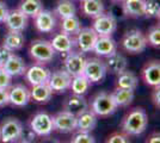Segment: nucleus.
I'll return each mask as SVG.
<instances>
[{
  "instance_id": "obj_7",
  "label": "nucleus",
  "mask_w": 160,
  "mask_h": 143,
  "mask_svg": "<svg viewBox=\"0 0 160 143\" xmlns=\"http://www.w3.org/2000/svg\"><path fill=\"white\" fill-rule=\"evenodd\" d=\"M30 129L37 136L46 137L49 136L54 131V121L53 116L48 115L46 112H40L35 115L30 122Z\"/></svg>"
},
{
  "instance_id": "obj_10",
  "label": "nucleus",
  "mask_w": 160,
  "mask_h": 143,
  "mask_svg": "<svg viewBox=\"0 0 160 143\" xmlns=\"http://www.w3.org/2000/svg\"><path fill=\"white\" fill-rule=\"evenodd\" d=\"M97 38H98V35L92 27H84V29L81 27V30L77 35L75 43L81 53H88L93 50Z\"/></svg>"
},
{
  "instance_id": "obj_37",
  "label": "nucleus",
  "mask_w": 160,
  "mask_h": 143,
  "mask_svg": "<svg viewBox=\"0 0 160 143\" xmlns=\"http://www.w3.org/2000/svg\"><path fill=\"white\" fill-rule=\"evenodd\" d=\"M12 82V76L5 72L4 69H0V88H8Z\"/></svg>"
},
{
  "instance_id": "obj_27",
  "label": "nucleus",
  "mask_w": 160,
  "mask_h": 143,
  "mask_svg": "<svg viewBox=\"0 0 160 143\" xmlns=\"http://www.w3.org/2000/svg\"><path fill=\"white\" fill-rule=\"evenodd\" d=\"M24 36L22 32L18 31H8L6 34V36L4 37V41H2V45L6 47L7 49H10L11 51H16V50H19L24 45Z\"/></svg>"
},
{
  "instance_id": "obj_30",
  "label": "nucleus",
  "mask_w": 160,
  "mask_h": 143,
  "mask_svg": "<svg viewBox=\"0 0 160 143\" xmlns=\"http://www.w3.org/2000/svg\"><path fill=\"white\" fill-rule=\"evenodd\" d=\"M138 83H139L138 76L130 70L126 69L124 72L118 74V79H117V87L118 88L135 89L138 87Z\"/></svg>"
},
{
  "instance_id": "obj_40",
  "label": "nucleus",
  "mask_w": 160,
  "mask_h": 143,
  "mask_svg": "<svg viewBox=\"0 0 160 143\" xmlns=\"http://www.w3.org/2000/svg\"><path fill=\"white\" fill-rule=\"evenodd\" d=\"M8 104V88H0V107H4Z\"/></svg>"
},
{
  "instance_id": "obj_25",
  "label": "nucleus",
  "mask_w": 160,
  "mask_h": 143,
  "mask_svg": "<svg viewBox=\"0 0 160 143\" xmlns=\"http://www.w3.org/2000/svg\"><path fill=\"white\" fill-rule=\"evenodd\" d=\"M52 95H53V91L49 87L48 82L41 83V85H35L32 86V88L30 89V97L36 102H41V104L48 102L50 100Z\"/></svg>"
},
{
  "instance_id": "obj_31",
  "label": "nucleus",
  "mask_w": 160,
  "mask_h": 143,
  "mask_svg": "<svg viewBox=\"0 0 160 143\" xmlns=\"http://www.w3.org/2000/svg\"><path fill=\"white\" fill-rule=\"evenodd\" d=\"M54 12L58 17H60L61 19H65V18H68V17L75 16L77 8H75V5H74V2L72 0H59L56 2Z\"/></svg>"
},
{
  "instance_id": "obj_5",
  "label": "nucleus",
  "mask_w": 160,
  "mask_h": 143,
  "mask_svg": "<svg viewBox=\"0 0 160 143\" xmlns=\"http://www.w3.org/2000/svg\"><path fill=\"white\" fill-rule=\"evenodd\" d=\"M29 53L36 62L48 63L54 59L55 50L52 47L50 42L44 41V40H36L30 44Z\"/></svg>"
},
{
  "instance_id": "obj_23",
  "label": "nucleus",
  "mask_w": 160,
  "mask_h": 143,
  "mask_svg": "<svg viewBox=\"0 0 160 143\" xmlns=\"http://www.w3.org/2000/svg\"><path fill=\"white\" fill-rule=\"evenodd\" d=\"M87 109H88V105H87L86 99L79 94H73L68 97L63 104V111L73 113L75 116H78L79 113Z\"/></svg>"
},
{
  "instance_id": "obj_9",
  "label": "nucleus",
  "mask_w": 160,
  "mask_h": 143,
  "mask_svg": "<svg viewBox=\"0 0 160 143\" xmlns=\"http://www.w3.org/2000/svg\"><path fill=\"white\" fill-rule=\"evenodd\" d=\"M54 121V130L68 134L73 132L77 129V116L73 113H69L67 111H61L56 116L53 117Z\"/></svg>"
},
{
  "instance_id": "obj_29",
  "label": "nucleus",
  "mask_w": 160,
  "mask_h": 143,
  "mask_svg": "<svg viewBox=\"0 0 160 143\" xmlns=\"http://www.w3.org/2000/svg\"><path fill=\"white\" fill-rule=\"evenodd\" d=\"M111 95H112L113 102H116L117 106H128L134 100V89L116 87V89L111 93Z\"/></svg>"
},
{
  "instance_id": "obj_3",
  "label": "nucleus",
  "mask_w": 160,
  "mask_h": 143,
  "mask_svg": "<svg viewBox=\"0 0 160 143\" xmlns=\"http://www.w3.org/2000/svg\"><path fill=\"white\" fill-rule=\"evenodd\" d=\"M23 130V125L17 118H6L0 126V141L4 143L17 142L19 138H22Z\"/></svg>"
},
{
  "instance_id": "obj_34",
  "label": "nucleus",
  "mask_w": 160,
  "mask_h": 143,
  "mask_svg": "<svg viewBox=\"0 0 160 143\" xmlns=\"http://www.w3.org/2000/svg\"><path fill=\"white\" fill-rule=\"evenodd\" d=\"M160 14V5L158 0H146L145 16L147 18H157Z\"/></svg>"
},
{
  "instance_id": "obj_22",
  "label": "nucleus",
  "mask_w": 160,
  "mask_h": 143,
  "mask_svg": "<svg viewBox=\"0 0 160 143\" xmlns=\"http://www.w3.org/2000/svg\"><path fill=\"white\" fill-rule=\"evenodd\" d=\"M50 44L55 51L68 54L72 51L74 44H75V41L73 40L72 36L65 34V32H60V34H56L54 36Z\"/></svg>"
},
{
  "instance_id": "obj_42",
  "label": "nucleus",
  "mask_w": 160,
  "mask_h": 143,
  "mask_svg": "<svg viewBox=\"0 0 160 143\" xmlns=\"http://www.w3.org/2000/svg\"><path fill=\"white\" fill-rule=\"evenodd\" d=\"M7 12H8V8H7L6 4L0 1V23H4L7 16Z\"/></svg>"
},
{
  "instance_id": "obj_26",
  "label": "nucleus",
  "mask_w": 160,
  "mask_h": 143,
  "mask_svg": "<svg viewBox=\"0 0 160 143\" xmlns=\"http://www.w3.org/2000/svg\"><path fill=\"white\" fill-rule=\"evenodd\" d=\"M81 11L85 16L94 19L104 13V4L102 0H84L81 1Z\"/></svg>"
},
{
  "instance_id": "obj_12",
  "label": "nucleus",
  "mask_w": 160,
  "mask_h": 143,
  "mask_svg": "<svg viewBox=\"0 0 160 143\" xmlns=\"http://www.w3.org/2000/svg\"><path fill=\"white\" fill-rule=\"evenodd\" d=\"M86 63V57L82 53H68L65 59V70L72 78L81 75Z\"/></svg>"
},
{
  "instance_id": "obj_43",
  "label": "nucleus",
  "mask_w": 160,
  "mask_h": 143,
  "mask_svg": "<svg viewBox=\"0 0 160 143\" xmlns=\"http://www.w3.org/2000/svg\"><path fill=\"white\" fill-rule=\"evenodd\" d=\"M147 143H160V135L158 132L153 134L152 136L149 137V140L147 141Z\"/></svg>"
},
{
  "instance_id": "obj_39",
  "label": "nucleus",
  "mask_w": 160,
  "mask_h": 143,
  "mask_svg": "<svg viewBox=\"0 0 160 143\" xmlns=\"http://www.w3.org/2000/svg\"><path fill=\"white\" fill-rule=\"evenodd\" d=\"M12 54H13V51H11L10 49H7L4 45H0V62H1V64H4Z\"/></svg>"
},
{
  "instance_id": "obj_11",
  "label": "nucleus",
  "mask_w": 160,
  "mask_h": 143,
  "mask_svg": "<svg viewBox=\"0 0 160 143\" xmlns=\"http://www.w3.org/2000/svg\"><path fill=\"white\" fill-rule=\"evenodd\" d=\"M28 18L29 17H27L19 8L8 10L4 23L6 24V27L10 31L23 32L28 26Z\"/></svg>"
},
{
  "instance_id": "obj_21",
  "label": "nucleus",
  "mask_w": 160,
  "mask_h": 143,
  "mask_svg": "<svg viewBox=\"0 0 160 143\" xmlns=\"http://www.w3.org/2000/svg\"><path fill=\"white\" fill-rule=\"evenodd\" d=\"M97 125V116L92 110L87 109L77 116V129L80 132H90Z\"/></svg>"
},
{
  "instance_id": "obj_24",
  "label": "nucleus",
  "mask_w": 160,
  "mask_h": 143,
  "mask_svg": "<svg viewBox=\"0 0 160 143\" xmlns=\"http://www.w3.org/2000/svg\"><path fill=\"white\" fill-rule=\"evenodd\" d=\"M146 0H123V13L132 18H140L145 16Z\"/></svg>"
},
{
  "instance_id": "obj_15",
  "label": "nucleus",
  "mask_w": 160,
  "mask_h": 143,
  "mask_svg": "<svg viewBox=\"0 0 160 143\" xmlns=\"http://www.w3.org/2000/svg\"><path fill=\"white\" fill-rule=\"evenodd\" d=\"M31 99L30 97V89L25 87L24 85H16L8 91V100L10 104L14 106L23 107L29 104Z\"/></svg>"
},
{
  "instance_id": "obj_44",
  "label": "nucleus",
  "mask_w": 160,
  "mask_h": 143,
  "mask_svg": "<svg viewBox=\"0 0 160 143\" xmlns=\"http://www.w3.org/2000/svg\"><path fill=\"white\" fill-rule=\"evenodd\" d=\"M41 143H60L58 140H55V138H50V137H48L46 140H43Z\"/></svg>"
},
{
  "instance_id": "obj_38",
  "label": "nucleus",
  "mask_w": 160,
  "mask_h": 143,
  "mask_svg": "<svg viewBox=\"0 0 160 143\" xmlns=\"http://www.w3.org/2000/svg\"><path fill=\"white\" fill-rule=\"evenodd\" d=\"M107 143H130V141H129L127 135L116 132V134H113L108 138Z\"/></svg>"
},
{
  "instance_id": "obj_35",
  "label": "nucleus",
  "mask_w": 160,
  "mask_h": 143,
  "mask_svg": "<svg viewBox=\"0 0 160 143\" xmlns=\"http://www.w3.org/2000/svg\"><path fill=\"white\" fill-rule=\"evenodd\" d=\"M147 38V43H149L153 47H158L160 45V27L159 25L157 26H153L149 31H148V35L146 36Z\"/></svg>"
},
{
  "instance_id": "obj_47",
  "label": "nucleus",
  "mask_w": 160,
  "mask_h": 143,
  "mask_svg": "<svg viewBox=\"0 0 160 143\" xmlns=\"http://www.w3.org/2000/svg\"><path fill=\"white\" fill-rule=\"evenodd\" d=\"M79 1H80V2H81V1H84V0H79Z\"/></svg>"
},
{
  "instance_id": "obj_17",
  "label": "nucleus",
  "mask_w": 160,
  "mask_h": 143,
  "mask_svg": "<svg viewBox=\"0 0 160 143\" xmlns=\"http://www.w3.org/2000/svg\"><path fill=\"white\" fill-rule=\"evenodd\" d=\"M117 44L111 36H98L94 43L93 50L98 56H109L116 51Z\"/></svg>"
},
{
  "instance_id": "obj_13",
  "label": "nucleus",
  "mask_w": 160,
  "mask_h": 143,
  "mask_svg": "<svg viewBox=\"0 0 160 143\" xmlns=\"http://www.w3.org/2000/svg\"><path fill=\"white\" fill-rule=\"evenodd\" d=\"M71 81H72V76L65 69H60L50 74L48 85L53 92H63L71 87Z\"/></svg>"
},
{
  "instance_id": "obj_33",
  "label": "nucleus",
  "mask_w": 160,
  "mask_h": 143,
  "mask_svg": "<svg viewBox=\"0 0 160 143\" xmlns=\"http://www.w3.org/2000/svg\"><path fill=\"white\" fill-rule=\"evenodd\" d=\"M90 83H91V82L87 80L84 74L77 75V76H73V78H72L71 87H69V88L72 89L73 94L84 95L87 92L88 87H90Z\"/></svg>"
},
{
  "instance_id": "obj_28",
  "label": "nucleus",
  "mask_w": 160,
  "mask_h": 143,
  "mask_svg": "<svg viewBox=\"0 0 160 143\" xmlns=\"http://www.w3.org/2000/svg\"><path fill=\"white\" fill-rule=\"evenodd\" d=\"M19 10L27 17L35 18L43 10L42 0H20Z\"/></svg>"
},
{
  "instance_id": "obj_36",
  "label": "nucleus",
  "mask_w": 160,
  "mask_h": 143,
  "mask_svg": "<svg viewBox=\"0 0 160 143\" xmlns=\"http://www.w3.org/2000/svg\"><path fill=\"white\" fill-rule=\"evenodd\" d=\"M72 143H94V137L90 132H80L74 136Z\"/></svg>"
},
{
  "instance_id": "obj_6",
  "label": "nucleus",
  "mask_w": 160,
  "mask_h": 143,
  "mask_svg": "<svg viewBox=\"0 0 160 143\" xmlns=\"http://www.w3.org/2000/svg\"><path fill=\"white\" fill-rule=\"evenodd\" d=\"M107 72L108 70L104 61L98 57H92V59H86L82 74L85 75V78L91 83H97L104 80Z\"/></svg>"
},
{
  "instance_id": "obj_46",
  "label": "nucleus",
  "mask_w": 160,
  "mask_h": 143,
  "mask_svg": "<svg viewBox=\"0 0 160 143\" xmlns=\"http://www.w3.org/2000/svg\"><path fill=\"white\" fill-rule=\"evenodd\" d=\"M2 68V64H1V62H0V69Z\"/></svg>"
},
{
  "instance_id": "obj_20",
  "label": "nucleus",
  "mask_w": 160,
  "mask_h": 143,
  "mask_svg": "<svg viewBox=\"0 0 160 143\" xmlns=\"http://www.w3.org/2000/svg\"><path fill=\"white\" fill-rule=\"evenodd\" d=\"M2 69L7 72L11 76H19V75L25 74L27 64L20 56L12 54L7 59V61L2 64Z\"/></svg>"
},
{
  "instance_id": "obj_16",
  "label": "nucleus",
  "mask_w": 160,
  "mask_h": 143,
  "mask_svg": "<svg viewBox=\"0 0 160 143\" xmlns=\"http://www.w3.org/2000/svg\"><path fill=\"white\" fill-rule=\"evenodd\" d=\"M56 25V19L52 11L42 10L40 13L35 17V26L40 32H52Z\"/></svg>"
},
{
  "instance_id": "obj_45",
  "label": "nucleus",
  "mask_w": 160,
  "mask_h": 143,
  "mask_svg": "<svg viewBox=\"0 0 160 143\" xmlns=\"http://www.w3.org/2000/svg\"><path fill=\"white\" fill-rule=\"evenodd\" d=\"M20 143H32V142H30V141H27V140H23Z\"/></svg>"
},
{
  "instance_id": "obj_8",
  "label": "nucleus",
  "mask_w": 160,
  "mask_h": 143,
  "mask_svg": "<svg viewBox=\"0 0 160 143\" xmlns=\"http://www.w3.org/2000/svg\"><path fill=\"white\" fill-rule=\"evenodd\" d=\"M117 21L111 13H103L96 17L93 21V29L98 36H111L116 31Z\"/></svg>"
},
{
  "instance_id": "obj_48",
  "label": "nucleus",
  "mask_w": 160,
  "mask_h": 143,
  "mask_svg": "<svg viewBox=\"0 0 160 143\" xmlns=\"http://www.w3.org/2000/svg\"><path fill=\"white\" fill-rule=\"evenodd\" d=\"M113 1H118V0H113Z\"/></svg>"
},
{
  "instance_id": "obj_19",
  "label": "nucleus",
  "mask_w": 160,
  "mask_h": 143,
  "mask_svg": "<svg viewBox=\"0 0 160 143\" xmlns=\"http://www.w3.org/2000/svg\"><path fill=\"white\" fill-rule=\"evenodd\" d=\"M142 79L149 86L160 85V63L159 61L148 62L142 69Z\"/></svg>"
},
{
  "instance_id": "obj_4",
  "label": "nucleus",
  "mask_w": 160,
  "mask_h": 143,
  "mask_svg": "<svg viewBox=\"0 0 160 143\" xmlns=\"http://www.w3.org/2000/svg\"><path fill=\"white\" fill-rule=\"evenodd\" d=\"M117 105L113 102L112 95L107 92H100L96 95L92 100L91 110L96 116L108 117L112 115L113 112L117 110Z\"/></svg>"
},
{
  "instance_id": "obj_18",
  "label": "nucleus",
  "mask_w": 160,
  "mask_h": 143,
  "mask_svg": "<svg viewBox=\"0 0 160 143\" xmlns=\"http://www.w3.org/2000/svg\"><path fill=\"white\" fill-rule=\"evenodd\" d=\"M105 57H107V60L104 61V63H105L107 70H109L110 73L118 75L127 69V66H128L127 59L122 54H120V53L115 51L111 55L105 56Z\"/></svg>"
},
{
  "instance_id": "obj_14",
  "label": "nucleus",
  "mask_w": 160,
  "mask_h": 143,
  "mask_svg": "<svg viewBox=\"0 0 160 143\" xmlns=\"http://www.w3.org/2000/svg\"><path fill=\"white\" fill-rule=\"evenodd\" d=\"M50 70L46 67H43L42 64H33L25 72V76H27L28 82L35 86V85H41V83H47L50 76Z\"/></svg>"
},
{
  "instance_id": "obj_2",
  "label": "nucleus",
  "mask_w": 160,
  "mask_h": 143,
  "mask_svg": "<svg viewBox=\"0 0 160 143\" xmlns=\"http://www.w3.org/2000/svg\"><path fill=\"white\" fill-rule=\"evenodd\" d=\"M122 47L124 50L132 54H140L147 47V38L146 36L138 29H133L127 31L123 38H122Z\"/></svg>"
},
{
  "instance_id": "obj_32",
  "label": "nucleus",
  "mask_w": 160,
  "mask_h": 143,
  "mask_svg": "<svg viewBox=\"0 0 160 143\" xmlns=\"http://www.w3.org/2000/svg\"><path fill=\"white\" fill-rule=\"evenodd\" d=\"M61 32L69 35V36H77L78 32L81 30V24H80L79 18L77 16H72L65 19H61Z\"/></svg>"
},
{
  "instance_id": "obj_1",
  "label": "nucleus",
  "mask_w": 160,
  "mask_h": 143,
  "mask_svg": "<svg viewBox=\"0 0 160 143\" xmlns=\"http://www.w3.org/2000/svg\"><path fill=\"white\" fill-rule=\"evenodd\" d=\"M148 117L142 107H134L128 112L122 122V130L126 135H140L147 128Z\"/></svg>"
},
{
  "instance_id": "obj_41",
  "label": "nucleus",
  "mask_w": 160,
  "mask_h": 143,
  "mask_svg": "<svg viewBox=\"0 0 160 143\" xmlns=\"http://www.w3.org/2000/svg\"><path fill=\"white\" fill-rule=\"evenodd\" d=\"M152 100H153L154 105H155L157 107H159V106H160V89H159V86H155V87H154V91H153V93H152Z\"/></svg>"
}]
</instances>
